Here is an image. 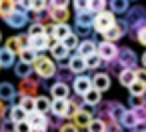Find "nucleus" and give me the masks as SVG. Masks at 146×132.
I'll list each match as a JSON object with an SVG mask.
<instances>
[{"label":"nucleus","instance_id":"a878e982","mask_svg":"<svg viewBox=\"0 0 146 132\" xmlns=\"http://www.w3.org/2000/svg\"><path fill=\"white\" fill-rule=\"evenodd\" d=\"M26 116H28V114H26V112H24V110H22L18 104H12V106L8 108V114H6V118H10L14 124L24 122V120H26Z\"/></svg>","mask_w":146,"mask_h":132},{"label":"nucleus","instance_id":"bb28decb","mask_svg":"<svg viewBox=\"0 0 146 132\" xmlns=\"http://www.w3.org/2000/svg\"><path fill=\"white\" fill-rule=\"evenodd\" d=\"M126 110H128V108H126L124 104H120V102H116V100H110V120L120 122V118L124 116Z\"/></svg>","mask_w":146,"mask_h":132},{"label":"nucleus","instance_id":"cd10ccee","mask_svg":"<svg viewBox=\"0 0 146 132\" xmlns=\"http://www.w3.org/2000/svg\"><path fill=\"white\" fill-rule=\"evenodd\" d=\"M50 104H52V100H50L48 96H36V98H34V112L48 114V110H50Z\"/></svg>","mask_w":146,"mask_h":132},{"label":"nucleus","instance_id":"2eb2a0df","mask_svg":"<svg viewBox=\"0 0 146 132\" xmlns=\"http://www.w3.org/2000/svg\"><path fill=\"white\" fill-rule=\"evenodd\" d=\"M76 54L82 56L84 60L90 58V56H94V54H96V42H94L92 38H88V40H80V44H78V48H76Z\"/></svg>","mask_w":146,"mask_h":132},{"label":"nucleus","instance_id":"20e7f679","mask_svg":"<svg viewBox=\"0 0 146 132\" xmlns=\"http://www.w3.org/2000/svg\"><path fill=\"white\" fill-rule=\"evenodd\" d=\"M116 24V16L110 12V10H104L100 14L94 16V22H92V30L98 32V34H104L106 30H110L112 26Z\"/></svg>","mask_w":146,"mask_h":132},{"label":"nucleus","instance_id":"49530a36","mask_svg":"<svg viewBox=\"0 0 146 132\" xmlns=\"http://www.w3.org/2000/svg\"><path fill=\"white\" fill-rule=\"evenodd\" d=\"M72 0H48V6L52 8H60V10H68V4Z\"/></svg>","mask_w":146,"mask_h":132},{"label":"nucleus","instance_id":"3c124183","mask_svg":"<svg viewBox=\"0 0 146 132\" xmlns=\"http://www.w3.org/2000/svg\"><path fill=\"white\" fill-rule=\"evenodd\" d=\"M134 76H136V80H138V82H142V84L146 86V68H142V66H140V68H136V70H134Z\"/></svg>","mask_w":146,"mask_h":132},{"label":"nucleus","instance_id":"338daca9","mask_svg":"<svg viewBox=\"0 0 146 132\" xmlns=\"http://www.w3.org/2000/svg\"><path fill=\"white\" fill-rule=\"evenodd\" d=\"M144 132H146V130H144Z\"/></svg>","mask_w":146,"mask_h":132},{"label":"nucleus","instance_id":"6e6552de","mask_svg":"<svg viewBox=\"0 0 146 132\" xmlns=\"http://www.w3.org/2000/svg\"><path fill=\"white\" fill-rule=\"evenodd\" d=\"M90 82H92V88L98 90V92H106L112 84V76L108 72H94L90 76Z\"/></svg>","mask_w":146,"mask_h":132},{"label":"nucleus","instance_id":"4d7b16f0","mask_svg":"<svg viewBox=\"0 0 146 132\" xmlns=\"http://www.w3.org/2000/svg\"><path fill=\"white\" fill-rule=\"evenodd\" d=\"M18 6H20L24 12H30V8H32V0H20Z\"/></svg>","mask_w":146,"mask_h":132},{"label":"nucleus","instance_id":"79ce46f5","mask_svg":"<svg viewBox=\"0 0 146 132\" xmlns=\"http://www.w3.org/2000/svg\"><path fill=\"white\" fill-rule=\"evenodd\" d=\"M128 90H130V96H144V92H146V86H144L142 82L134 80V82L128 86Z\"/></svg>","mask_w":146,"mask_h":132},{"label":"nucleus","instance_id":"c9c22d12","mask_svg":"<svg viewBox=\"0 0 146 132\" xmlns=\"http://www.w3.org/2000/svg\"><path fill=\"white\" fill-rule=\"evenodd\" d=\"M78 44H80V40H78V36H76L74 32H70V34L62 40V46H64L68 52H70V50H76V48H78Z\"/></svg>","mask_w":146,"mask_h":132},{"label":"nucleus","instance_id":"f257e3e1","mask_svg":"<svg viewBox=\"0 0 146 132\" xmlns=\"http://www.w3.org/2000/svg\"><path fill=\"white\" fill-rule=\"evenodd\" d=\"M122 20H124V24L128 26V34H130V38L136 40V30L142 28V26L146 24V8L140 6V4L130 6V8L126 10V16H124Z\"/></svg>","mask_w":146,"mask_h":132},{"label":"nucleus","instance_id":"a211bd4d","mask_svg":"<svg viewBox=\"0 0 146 132\" xmlns=\"http://www.w3.org/2000/svg\"><path fill=\"white\" fill-rule=\"evenodd\" d=\"M66 112H68V100H62V98H54L52 104H50V114L58 116V118H66Z\"/></svg>","mask_w":146,"mask_h":132},{"label":"nucleus","instance_id":"f3484780","mask_svg":"<svg viewBox=\"0 0 146 132\" xmlns=\"http://www.w3.org/2000/svg\"><path fill=\"white\" fill-rule=\"evenodd\" d=\"M16 88L10 82H0V100L2 102H12L16 104Z\"/></svg>","mask_w":146,"mask_h":132},{"label":"nucleus","instance_id":"e2e57ef3","mask_svg":"<svg viewBox=\"0 0 146 132\" xmlns=\"http://www.w3.org/2000/svg\"><path fill=\"white\" fill-rule=\"evenodd\" d=\"M0 42H2V32H0Z\"/></svg>","mask_w":146,"mask_h":132},{"label":"nucleus","instance_id":"9d476101","mask_svg":"<svg viewBox=\"0 0 146 132\" xmlns=\"http://www.w3.org/2000/svg\"><path fill=\"white\" fill-rule=\"evenodd\" d=\"M46 16L52 24H68V18H70V12L68 10H60V8H52V6H46Z\"/></svg>","mask_w":146,"mask_h":132},{"label":"nucleus","instance_id":"aec40b11","mask_svg":"<svg viewBox=\"0 0 146 132\" xmlns=\"http://www.w3.org/2000/svg\"><path fill=\"white\" fill-rule=\"evenodd\" d=\"M50 54H52V60H58V62H66L68 58H70V52L62 46V42H56V44H52L50 48Z\"/></svg>","mask_w":146,"mask_h":132},{"label":"nucleus","instance_id":"dca6fc26","mask_svg":"<svg viewBox=\"0 0 146 132\" xmlns=\"http://www.w3.org/2000/svg\"><path fill=\"white\" fill-rule=\"evenodd\" d=\"M50 96H52V100H54V98L68 100V98H70V86L64 84V82H52V84H50Z\"/></svg>","mask_w":146,"mask_h":132},{"label":"nucleus","instance_id":"c85d7f7f","mask_svg":"<svg viewBox=\"0 0 146 132\" xmlns=\"http://www.w3.org/2000/svg\"><path fill=\"white\" fill-rule=\"evenodd\" d=\"M122 128H128V130H134L136 128V124H138V120H136V114H134V110H126L124 112V116L120 118V122H118Z\"/></svg>","mask_w":146,"mask_h":132},{"label":"nucleus","instance_id":"58836bf2","mask_svg":"<svg viewBox=\"0 0 146 132\" xmlns=\"http://www.w3.org/2000/svg\"><path fill=\"white\" fill-rule=\"evenodd\" d=\"M42 34H44V24H40V22H30L26 36H28V38H34V36H42Z\"/></svg>","mask_w":146,"mask_h":132},{"label":"nucleus","instance_id":"6e6d98bb","mask_svg":"<svg viewBox=\"0 0 146 132\" xmlns=\"http://www.w3.org/2000/svg\"><path fill=\"white\" fill-rule=\"evenodd\" d=\"M32 128H30V124L24 120V122H18L16 126H14V132H30Z\"/></svg>","mask_w":146,"mask_h":132},{"label":"nucleus","instance_id":"ea45409f","mask_svg":"<svg viewBox=\"0 0 146 132\" xmlns=\"http://www.w3.org/2000/svg\"><path fill=\"white\" fill-rule=\"evenodd\" d=\"M106 130V124H104V120H100V118H92L90 120V124H88V128H86V132H104Z\"/></svg>","mask_w":146,"mask_h":132},{"label":"nucleus","instance_id":"f03ea898","mask_svg":"<svg viewBox=\"0 0 146 132\" xmlns=\"http://www.w3.org/2000/svg\"><path fill=\"white\" fill-rule=\"evenodd\" d=\"M32 72L40 78V80H50L56 76V62L44 54H36L34 62H32Z\"/></svg>","mask_w":146,"mask_h":132},{"label":"nucleus","instance_id":"6ab92c4d","mask_svg":"<svg viewBox=\"0 0 146 132\" xmlns=\"http://www.w3.org/2000/svg\"><path fill=\"white\" fill-rule=\"evenodd\" d=\"M28 48L32 50V52H44V50H48V38L42 34V36H34V38H28Z\"/></svg>","mask_w":146,"mask_h":132},{"label":"nucleus","instance_id":"4be33fe9","mask_svg":"<svg viewBox=\"0 0 146 132\" xmlns=\"http://www.w3.org/2000/svg\"><path fill=\"white\" fill-rule=\"evenodd\" d=\"M74 20H76V26H82V28H92V22H94V14L90 10H84V12H76L74 14Z\"/></svg>","mask_w":146,"mask_h":132},{"label":"nucleus","instance_id":"4c0bfd02","mask_svg":"<svg viewBox=\"0 0 146 132\" xmlns=\"http://www.w3.org/2000/svg\"><path fill=\"white\" fill-rule=\"evenodd\" d=\"M36 58V52H32L30 48H22L18 52V62H24V64H32Z\"/></svg>","mask_w":146,"mask_h":132},{"label":"nucleus","instance_id":"f704fd0d","mask_svg":"<svg viewBox=\"0 0 146 132\" xmlns=\"http://www.w3.org/2000/svg\"><path fill=\"white\" fill-rule=\"evenodd\" d=\"M70 32H72V28H70L68 24H54V38H56L58 42H62Z\"/></svg>","mask_w":146,"mask_h":132},{"label":"nucleus","instance_id":"603ef678","mask_svg":"<svg viewBox=\"0 0 146 132\" xmlns=\"http://www.w3.org/2000/svg\"><path fill=\"white\" fill-rule=\"evenodd\" d=\"M136 40H138L142 46H146V24H144L142 28H138V30H136Z\"/></svg>","mask_w":146,"mask_h":132},{"label":"nucleus","instance_id":"39448f33","mask_svg":"<svg viewBox=\"0 0 146 132\" xmlns=\"http://www.w3.org/2000/svg\"><path fill=\"white\" fill-rule=\"evenodd\" d=\"M116 62L120 64V68L124 70V68H130V70H136L138 66V56H136V52L132 50V48H128V46H122V48H118V56H116Z\"/></svg>","mask_w":146,"mask_h":132},{"label":"nucleus","instance_id":"0eeeda50","mask_svg":"<svg viewBox=\"0 0 146 132\" xmlns=\"http://www.w3.org/2000/svg\"><path fill=\"white\" fill-rule=\"evenodd\" d=\"M4 22H6L10 28H16V30H18V28H24V26L28 24V14H26V12H24V10L18 6V4H16L14 12H12V14H10V16H8Z\"/></svg>","mask_w":146,"mask_h":132},{"label":"nucleus","instance_id":"72a5a7b5","mask_svg":"<svg viewBox=\"0 0 146 132\" xmlns=\"http://www.w3.org/2000/svg\"><path fill=\"white\" fill-rule=\"evenodd\" d=\"M14 8H16V4L12 2V0H0V16H2L4 20L14 12Z\"/></svg>","mask_w":146,"mask_h":132},{"label":"nucleus","instance_id":"a19ab883","mask_svg":"<svg viewBox=\"0 0 146 132\" xmlns=\"http://www.w3.org/2000/svg\"><path fill=\"white\" fill-rule=\"evenodd\" d=\"M18 106H20L26 114H30V112H34V98H30V96H20Z\"/></svg>","mask_w":146,"mask_h":132},{"label":"nucleus","instance_id":"7c9ffc66","mask_svg":"<svg viewBox=\"0 0 146 132\" xmlns=\"http://www.w3.org/2000/svg\"><path fill=\"white\" fill-rule=\"evenodd\" d=\"M118 80H120V84L124 86V88H128L134 80H136V76H134V70H130V68H124V70H120V74H118Z\"/></svg>","mask_w":146,"mask_h":132},{"label":"nucleus","instance_id":"680f3d73","mask_svg":"<svg viewBox=\"0 0 146 132\" xmlns=\"http://www.w3.org/2000/svg\"><path fill=\"white\" fill-rule=\"evenodd\" d=\"M12 2H14V4H18V2H20V0H12Z\"/></svg>","mask_w":146,"mask_h":132},{"label":"nucleus","instance_id":"f8f14e48","mask_svg":"<svg viewBox=\"0 0 146 132\" xmlns=\"http://www.w3.org/2000/svg\"><path fill=\"white\" fill-rule=\"evenodd\" d=\"M6 48L14 54H18L22 48H28V36L26 34H20V36H10L6 40Z\"/></svg>","mask_w":146,"mask_h":132},{"label":"nucleus","instance_id":"b1692460","mask_svg":"<svg viewBox=\"0 0 146 132\" xmlns=\"http://www.w3.org/2000/svg\"><path fill=\"white\" fill-rule=\"evenodd\" d=\"M84 104L88 106V108H96L100 102H102V92H98V90H94V88H90L84 96Z\"/></svg>","mask_w":146,"mask_h":132},{"label":"nucleus","instance_id":"412c9836","mask_svg":"<svg viewBox=\"0 0 146 132\" xmlns=\"http://www.w3.org/2000/svg\"><path fill=\"white\" fill-rule=\"evenodd\" d=\"M16 64V54L10 52L6 46L0 48V68H12Z\"/></svg>","mask_w":146,"mask_h":132},{"label":"nucleus","instance_id":"a18cd8bd","mask_svg":"<svg viewBox=\"0 0 146 132\" xmlns=\"http://www.w3.org/2000/svg\"><path fill=\"white\" fill-rule=\"evenodd\" d=\"M14 122L10 120V118H2L0 120V132H14Z\"/></svg>","mask_w":146,"mask_h":132},{"label":"nucleus","instance_id":"37998d69","mask_svg":"<svg viewBox=\"0 0 146 132\" xmlns=\"http://www.w3.org/2000/svg\"><path fill=\"white\" fill-rule=\"evenodd\" d=\"M128 106H130V110H136V108H142V106H146V102H144V96H130V98H128Z\"/></svg>","mask_w":146,"mask_h":132},{"label":"nucleus","instance_id":"052dcab7","mask_svg":"<svg viewBox=\"0 0 146 132\" xmlns=\"http://www.w3.org/2000/svg\"><path fill=\"white\" fill-rule=\"evenodd\" d=\"M30 132H46V130H42V128H32Z\"/></svg>","mask_w":146,"mask_h":132},{"label":"nucleus","instance_id":"5fc2aeb1","mask_svg":"<svg viewBox=\"0 0 146 132\" xmlns=\"http://www.w3.org/2000/svg\"><path fill=\"white\" fill-rule=\"evenodd\" d=\"M58 132H80V130H78L72 122H64V124L58 128Z\"/></svg>","mask_w":146,"mask_h":132},{"label":"nucleus","instance_id":"9b49d317","mask_svg":"<svg viewBox=\"0 0 146 132\" xmlns=\"http://www.w3.org/2000/svg\"><path fill=\"white\" fill-rule=\"evenodd\" d=\"M92 88V82H90V76L86 74H80V76H74L72 80V90L78 94V96H84L88 90Z\"/></svg>","mask_w":146,"mask_h":132},{"label":"nucleus","instance_id":"69168bd1","mask_svg":"<svg viewBox=\"0 0 146 132\" xmlns=\"http://www.w3.org/2000/svg\"><path fill=\"white\" fill-rule=\"evenodd\" d=\"M130 132H134V130H130Z\"/></svg>","mask_w":146,"mask_h":132},{"label":"nucleus","instance_id":"0e129e2a","mask_svg":"<svg viewBox=\"0 0 146 132\" xmlns=\"http://www.w3.org/2000/svg\"><path fill=\"white\" fill-rule=\"evenodd\" d=\"M144 102H146V92H144Z\"/></svg>","mask_w":146,"mask_h":132},{"label":"nucleus","instance_id":"473e14b6","mask_svg":"<svg viewBox=\"0 0 146 132\" xmlns=\"http://www.w3.org/2000/svg\"><path fill=\"white\" fill-rule=\"evenodd\" d=\"M106 6H108V0H90V2H88V10H90L94 16L100 14V12H104Z\"/></svg>","mask_w":146,"mask_h":132},{"label":"nucleus","instance_id":"1a4fd4ad","mask_svg":"<svg viewBox=\"0 0 146 132\" xmlns=\"http://www.w3.org/2000/svg\"><path fill=\"white\" fill-rule=\"evenodd\" d=\"M126 32H128V26L124 24V20H116V24H114L110 30H106V32L102 34V38H104L106 42H116V40H120Z\"/></svg>","mask_w":146,"mask_h":132},{"label":"nucleus","instance_id":"393cba45","mask_svg":"<svg viewBox=\"0 0 146 132\" xmlns=\"http://www.w3.org/2000/svg\"><path fill=\"white\" fill-rule=\"evenodd\" d=\"M108 6H110V12L116 16V14H126V10L130 8V0H108Z\"/></svg>","mask_w":146,"mask_h":132},{"label":"nucleus","instance_id":"423d86ee","mask_svg":"<svg viewBox=\"0 0 146 132\" xmlns=\"http://www.w3.org/2000/svg\"><path fill=\"white\" fill-rule=\"evenodd\" d=\"M96 54H98L104 62H110V60H114V58L118 56V46H116L114 42L102 40L100 44H96Z\"/></svg>","mask_w":146,"mask_h":132},{"label":"nucleus","instance_id":"5701e85b","mask_svg":"<svg viewBox=\"0 0 146 132\" xmlns=\"http://www.w3.org/2000/svg\"><path fill=\"white\" fill-rule=\"evenodd\" d=\"M26 122L30 124V128H42V130H46V114L30 112V114L26 116Z\"/></svg>","mask_w":146,"mask_h":132},{"label":"nucleus","instance_id":"ddd939ff","mask_svg":"<svg viewBox=\"0 0 146 132\" xmlns=\"http://www.w3.org/2000/svg\"><path fill=\"white\" fill-rule=\"evenodd\" d=\"M68 70L74 74V76H80V74H84L88 68H86V60L82 58V56H78V54H72L70 58H68Z\"/></svg>","mask_w":146,"mask_h":132},{"label":"nucleus","instance_id":"c03bdc74","mask_svg":"<svg viewBox=\"0 0 146 132\" xmlns=\"http://www.w3.org/2000/svg\"><path fill=\"white\" fill-rule=\"evenodd\" d=\"M46 6H48V0H32V12H36V14H40V12H44L46 10Z\"/></svg>","mask_w":146,"mask_h":132},{"label":"nucleus","instance_id":"de8ad7c7","mask_svg":"<svg viewBox=\"0 0 146 132\" xmlns=\"http://www.w3.org/2000/svg\"><path fill=\"white\" fill-rule=\"evenodd\" d=\"M104 124H106V130L104 132H124V128L118 122H114V120H106Z\"/></svg>","mask_w":146,"mask_h":132},{"label":"nucleus","instance_id":"09e8293b","mask_svg":"<svg viewBox=\"0 0 146 132\" xmlns=\"http://www.w3.org/2000/svg\"><path fill=\"white\" fill-rule=\"evenodd\" d=\"M88 2L90 0H72V6L76 12H84V10H88Z\"/></svg>","mask_w":146,"mask_h":132},{"label":"nucleus","instance_id":"8fccbe9b","mask_svg":"<svg viewBox=\"0 0 146 132\" xmlns=\"http://www.w3.org/2000/svg\"><path fill=\"white\" fill-rule=\"evenodd\" d=\"M72 32H74L76 36H82L84 40H88V36L92 34V30H90V28H82V26H76V30H72Z\"/></svg>","mask_w":146,"mask_h":132},{"label":"nucleus","instance_id":"7ed1b4c3","mask_svg":"<svg viewBox=\"0 0 146 132\" xmlns=\"http://www.w3.org/2000/svg\"><path fill=\"white\" fill-rule=\"evenodd\" d=\"M16 92H18L20 96L36 98V96H38V92H40V78H38L36 74H32V76H28V78L20 80V82H18Z\"/></svg>","mask_w":146,"mask_h":132},{"label":"nucleus","instance_id":"2f4dec72","mask_svg":"<svg viewBox=\"0 0 146 132\" xmlns=\"http://www.w3.org/2000/svg\"><path fill=\"white\" fill-rule=\"evenodd\" d=\"M62 124H64L62 118H58L54 114H46V132H56Z\"/></svg>","mask_w":146,"mask_h":132},{"label":"nucleus","instance_id":"864d4df0","mask_svg":"<svg viewBox=\"0 0 146 132\" xmlns=\"http://www.w3.org/2000/svg\"><path fill=\"white\" fill-rule=\"evenodd\" d=\"M134 114H136V120H138V122L146 124V106H142V108H136V110H134Z\"/></svg>","mask_w":146,"mask_h":132},{"label":"nucleus","instance_id":"bf43d9fd","mask_svg":"<svg viewBox=\"0 0 146 132\" xmlns=\"http://www.w3.org/2000/svg\"><path fill=\"white\" fill-rule=\"evenodd\" d=\"M140 62H142V68H146V52L142 54V58H140Z\"/></svg>","mask_w":146,"mask_h":132},{"label":"nucleus","instance_id":"c756f323","mask_svg":"<svg viewBox=\"0 0 146 132\" xmlns=\"http://www.w3.org/2000/svg\"><path fill=\"white\" fill-rule=\"evenodd\" d=\"M12 68H14V74H16L20 80H24V78H28V76H32V74H34V72H32V64L18 62V64H14Z\"/></svg>","mask_w":146,"mask_h":132},{"label":"nucleus","instance_id":"13d9d810","mask_svg":"<svg viewBox=\"0 0 146 132\" xmlns=\"http://www.w3.org/2000/svg\"><path fill=\"white\" fill-rule=\"evenodd\" d=\"M6 114H8V108L4 106V102H2V100H0V120L6 118Z\"/></svg>","mask_w":146,"mask_h":132},{"label":"nucleus","instance_id":"e433bc0d","mask_svg":"<svg viewBox=\"0 0 146 132\" xmlns=\"http://www.w3.org/2000/svg\"><path fill=\"white\" fill-rule=\"evenodd\" d=\"M102 66H106V62L98 56V54H94V56H90V58H86V68L88 70H98V68H102Z\"/></svg>","mask_w":146,"mask_h":132},{"label":"nucleus","instance_id":"4468645a","mask_svg":"<svg viewBox=\"0 0 146 132\" xmlns=\"http://www.w3.org/2000/svg\"><path fill=\"white\" fill-rule=\"evenodd\" d=\"M94 116H92V112L88 110V106L86 108H82V110H78L76 114H74V118H72V124L80 130V128H88V124H90V120H92Z\"/></svg>","mask_w":146,"mask_h":132}]
</instances>
